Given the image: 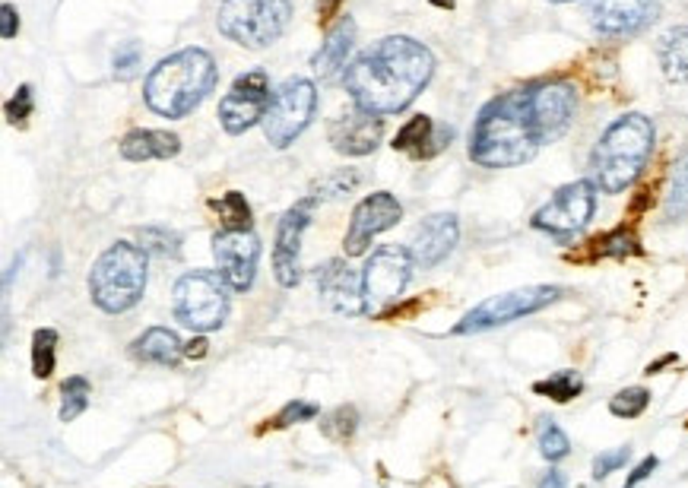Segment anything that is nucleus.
I'll list each match as a JSON object with an SVG mask.
<instances>
[{
  "instance_id": "obj_1",
  "label": "nucleus",
  "mask_w": 688,
  "mask_h": 488,
  "mask_svg": "<svg viewBox=\"0 0 688 488\" xmlns=\"http://www.w3.org/2000/svg\"><path fill=\"white\" fill-rule=\"evenodd\" d=\"M435 73V57L410 35H387L346 67V92L359 112L396 114L416 102Z\"/></svg>"
},
{
  "instance_id": "obj_2",
  "label": "nucleus",
  "mask_w": 688,
  "mask_h": 488,
  "mask_svg": "<svg viewBox=\"0 0 688 488\" xmlns=\"http://www.w3.org/2000/svg\"><path fill=\"white\" fill-rule=\"evenodd\" d=\"M546 143L536 114L533 86L495 96L480 112L470 133V159L482 168H514L530 162Z\"/></svg>"
},
{
  "instance_id": "obj_3",
  "label": "nucleus",
  "mask_w": 688,
  "mask_h": 488,
  "mask_svg": "<svg viewBox=\"0 0 688 488\" xmlns=\"http://www.w3.org/2000/svg\"><path fill=\"white\" fill-rule=\"evenodd\" d=\"M216 61L203 48H184L166 57L147 77L143 96L147 105L162 118H184L213 92Z\"/></svg>"
},
{
  "instance_id": "obj_4",
  "label": "nucleus",
  "mask_w": 688,
  "mask_h": 488,
  "mask_svg": "<svg viewBox=\"0 0 688 488\" xmlns=\"http://www.w3.org/2000/svg\"><path fill=\"white\" fill-rule=\"evenodd\" d=\"M654 153V124L644 114H622L612 121L593 149V184L606 194H622L638 181Z\"/></svg>"
},
{
  "instance_id": "obj_5",
  "label": "nucleus",
  "mask_w": 688,
  "mask_h": 488,
  "mask_svg": "<svg viewBox=\"0 0 688 488\" xmlns=\"http://www.w3.org/2000/svg\"><path fill=\"white\" fill-rule=\"evenodd\" d=\"M92 301L105 314H124L147 292V251L140 244L118 241L92 264Z\"/></svg>"
},
{
  "instance_id": "obj_6",
  "label": "nucleus",
  "mask_w": 688,
  "mask_h": 488,
  "mask_svg": "<svg viewBox=\"0 0 688 488\" xmlns=\"http://www.w3.org/2000/svg\"><path fill=\"white\" fill-rule=\"evenodd\" d=\"M293 16L289 0H223L216 26L242 48H267L285 32Z\"/></svg>"
},
{
  "instance_id": "obj_7",
  "label": "nucleus",
  "mask_w": 688,
  "mask_h": 488,
  "mask_svg": "<svg viewBox=\"0 0 688 488\" xmlns=\"http://www.w3.org/2000/svg\"><path fill=\"white\" fill-rule=\"evenodd\" d=\"M174 317L191 330H216L223 327L225 314H229V282L223 273L213 270H194L174 282L172 292Z\"/></svg>"
},
{
  "instance_id": "obj_8",
  "label": "nucleus",
  "mask_w": 688,
  "mask_h": 488,
  "mask_svg": "<svg viewBox=\"0 0 688 488\" xmlns=\"http://www.w3.org/2000/svg\"><path fill=\"white\" fill-rule=\"evenodd\" d=\"M314 108H318V89L311 80L293 77L285 80L270 98V108L264 114V133L276 149H285L295 143L302 130L311 124Z\"/></svg>"
},
{
  "instance_id": "obj_9",
  "label": "nucleus",
  "mask_w": 688,
  "mask_h": 488,
  "mask_svg": "<svg viewBox=\"0 0 688 488\" xmlns=\"http://www.w3.org/2000/svg\"><path fill=\"white\" fill-rule=\"evenodd\" d=\"M558 295H562L558 286H527V289H514V292L492 295V299H486L482 305H476L473 311L466 314L463 321L454 327V333L466 336V333H482V330L514 324L521 321V317H527V314L549 307Z\"/></svg>"
},
{
  "instance_id": "obj_10",
  "label": "nucleus",
  "mask_w": 688,
  "mask_h": 488,
  "mask_svg": "<svg viewBox=\"0 0 688 488\" xmlns=\"http://www.w3.org/2000/svg\"><path fill=\"white\" fill-rule=\"evenodd\" d=\"M412 266H416V257H412L410 248H400V244L378 248L365 264V270H361V286H365L369 307H384L400 299V292L412 276Z\"/></svg>"
},
{
  "instance_id": "obj_11",
  "label": "nucleus",
  "mask_w": 688,
  "mask_h": 488,
  "mask_svg": "<svg viewBox=\"0 0 688 488\" xmlns=\"http://www.w3.org/2000/svg\"><path fill=\"white\" fill-rule=\"evenodd\" d=\"M597 209V184L593 181H571L552 194V200L533 216V225L549 235L568 238L590 223Z\"/></svg>"
},
{
  "instance_id": "obj_12",
  "label": "nucleus",
  "mask_w": 688,
  "mask_h": 488,
  "mask_svg": "<svg viewBox=\"0 0 688 488\" xmlns=\"http://www.w3.org/2000/svg\"><path fill=\"white\" fill-rule=\"evenodd\" d=\"M267 108H270V77L264 70H248L219 102V121L225 133H244L248 127L264 121Z\"/></svg>"
},
{
  "instance_id": "obj_13",
  "label": "nucleus",
  "mask_w": 688,
  "mask_h": 488,
  "mask_svg": "<svg viewBox=\"0 0 688 488\" xmlns=\"http://www.w3.org/2000/svg\"><path fill=\"white\" fill-rule=\"evenodd\" d=\"M213 257L235 292H248L260 260V241L251 229H225L213 238Z\"/></svg>"
},
{
  "instance_id": "obj_14",
  "label": "nucleus",
  "mask_w": 688,
  "mask_h": 488,
  "mask_svg": "<svg viewBox=\"0 0 688 488\" xmlns=\"http://www.w3.org/2000/svg\"><path fill=\"white\" fill-rule=\"evenodd\" d=\"M660 13V0H587V16L599 35L625 38L647 29Z\"/></svg>"
},
{
  "instance_id": "obj_15",
  "label": "nucleus",
  "mask_w": 688,
  "mask_h": 488,
  "mask_svg": "<svg viewBox=\"0 0 688 488\" xmlns=\"http://www.w3.org/2000/svg\"><path fill=\"white\" fill-rule=\"evenodd\" d=\"M400 216H403V206H400L396 197L387 194V190H378V194L365 197V200L352 209V223H349L346 244H343L349 257H359V254L369 251L371 238L387 231L390 225H396Z\"/></svg>"
},
{
  "instance_id": "obj_16",
  "label": "nucleus",
  "mask_w": 688,
  "mask_h": 488,
  "mask_svg": "<svg viewBox=\"0 0 688 488\" xmlns=\"http://www.w3.org/2000/svg\"><path fill=\"white\" fill-rule=\"evenodd\" d=\"M314 197H305L302 203H295L283 219H279L276 229V248H273V273H276L279 286H295L302 276V264H299V248H302V235H305L308 223H311V209H314Z\"/></svg>"
},
{
  "instance_id": "obj_17",
  "label": "nucleus",
  "mask_w": 688,
  "mask_h": 488,
  "mask_svg": "<svg viewBox=\"0 0 688 488\" xmlns=\"http://www.w3.org/2000/svg\"><path fill=\"white\" fill-rule=\"evenodd\" d=\"M318 292L324 305L336 314L355 317V314L369 311L361 273H355L346 260H327L324 266H318Z\"/></svg>"
},
{
  "instance_id": "obj_18",
  "label": "nucleus",
  "mask_w": 688,
  "mask_h": 488,
  "mask_svg": "<svg viewBox=\"0 0 688 488\" xmlns=\"http://www.w3.org/2000/svg\"><path fill=\"white\" fill-rule=\"evenodd\" d=\"M533 102L536 114L546 130V143H556L565 130L571 127L577 108V92L565 80H546V83H533Z\"/></svg>"
},
{
  "instance_id": "obj_19",
  "label": "nucleus",
  "mask_w": 688,
  "mask_h": 488,
  "mask_svg": "<svg viewBox=\"0 0 688 488\" xmlns=\"http://www.w3.org/2000/svg\"><path fill=\"white\" fill-rule=\"evenodd\" d=\"M460 223L454 213H435L422 219V225L412 235V257L419 266H438L447 254L457 248Z\"/></svg>"
},
{
  "instance_id": "obj_20",
  "label": "nucleus",
  "mask_w": 688,
  "mask_h": 488,
  "mask_svg": "<svg viewBox=\"0 0 688 488\" xmlns=\"http://www.w3.org/2000/svg\"><path fill=\"white\" fill-rule=\"evenodd\" d=\"M384 137V127L378 121V114H369V112H349L343 118L334 121L330 127V143H334L336 153H346V156H369L378 149Z\"/></svg>"
},
{
  "instance_id": "obj_21",
  "label": "nucleus",
  "mask_w": 688,
  "mask_h": 488,
  "mask_svg": "<svg viewBox=\"0 0 688 488\" xmlns=\"http://www.w3.org/2000/svg\"><path fill=\"white\" fill-rule=\"evenodd\" d=\"M355 42V22L349 16H343L334 29L327 32V38L320 42V51L314 55V70H318L320 80H334L343 67H346V57L352 51Z\"/></svg>"
},
{
  "instance_id": "obj_22",
  "label": "nucleus",
  "mask_w": 688,
  "mask_h": 488,
  "mask_svg": "<svg viewBox=\"0 0 688 488\" xmlns=\"http://www.w3.org/2000/svg\"><path fill=\"white\" fill-rule=\"evenodd\" d=\"M181 153V139L168 130H131L121 139V156L127 162L172 159Z\"/></svg>"
},
{
  "instance_id": "obj_23",
  "label": "nucleus",
  "mask_w": 688,
  "mask_h": 488,
  "mask_svg": "<svg viewBox=\"0 0 688 488\" xmlns=\"http://www.w3.org/2000/svg\"><path fill=\"white\" fill-rule=\"evenodd\" d=\"M133 358L140 362H149V365H166V368H174L184 356V346H181L178 333L168 327H149L147 333L133 340L131 346Z\"/></svg>"
},
{
  "instance_id": "obj_24",
  "label": "nucleus",
  "mask_w": 688,
  "mask_h": 488,
  "mask_svg": "<svg viewBox=\"0 0 688 488\" xmlns=\"http://www.w3.org/2000/svg\"><path fill=\"white\" fill-rule=\"evenodd\" d=\"M660 67L667 73V80L673 83H685L688 80V29H669L660 38Z\"/></svg>"
},
{
  "instance_id": "obj_25",
  "label": "nucleus",
  "mask_w": 688,
  "mask_h": 488,
  "mask_svg": "<svg viewBox=\"0 0 688 488\" xmlns=\"http://www.w3.org/2000/svg\"><path fill=\"white\" fill-rule=\"evenodd\" d=\"M688 216V149L675 159L673 178L667 190V219H685Z\"/></svg>"
},
{
  "instance_id": "obj_26",
  "label": "nucleus",
  "mask_w": 688,
  "mask_h": 488,
  "mask_svg": "<svg viewBox=\"0 0 688 488\" xmlns=\"http://www.w3.org/2000/svg\"><path fill=\"white\" fill-rule=\"evenodd\" d=\"M533 391L542 393V397L556 400V403H568V400H574L577 393L584 391V381H581L577 371H558V374H552V377H546V381L536 383Z\"/></svg>"
},
{
  "instance_id": "obj_27",
  "label": "nucleus",
  "mask_w": 688,
  "mask_h": 488,
  "mask_svg": "<svg viewBox=\"0 0 688 488\" xmlns=\"http://www.w3.org/2000/svg\"><path fill=\"white\" fill-rule=\"evenodd\" d=\"M590 251L597 254V257H628V254H638V238H634L632 229H616L609 231V235L603 238H593L590 241Z\"/></svg>"
},
{
  "instance_id": "obj_28",
  "label": "nucleus",
  "mask_w": 688,
  "mask_h": 488,
  "mask_svg": "<svg viewBox=\"0 0 688 488\" xmlns=\"http://www.w3.org/2000/svg\"><path fill=\"white\" fill-rule=\"evenodd\" d=\"M435 124H431L429 114H416L410 124H403V130L394 137V149H410L412 156H422V149L429 147Z\"/></svg>"
},
{
  "instance_id": "obj_29",
  "label": "nucleus",
  "mask_w": 688,
  "mask_h": 488,
  "mask_svg": "<svg viewBox=\"0 0 688 488\" xmlns=\"http://www.w3.org/2000/svg\"><path fill=\"white\" fill-rule=\"evenodd\" d=\"M55 349L57 333L51 327H42L32 333V374L35 377H51L55 371Z\"/></svg>"
},
{
  "instance_id": "obj_30",
  "label": "nucleus",
  "mask_w": 688,
  "mask_h": 488,
  "mask_svg": "<svg viewBox=\"0 0 688 488\" xmlns=\"http://www.w3.org/2000/svg\"><path fill=\"white\" fill-rule=\"evenodd\" d=\"M64 403H61V422H73L77 416H83L86 406H89V381L86 377H67L61 387Z\"/></svg>"
},
{
  "instance_id": "obj_31",
  "label": "nucleus",
  "mask_w": 688,
  "mask_h": 488,
  "mask_svg": "<svg viewBox=\"0 0 688 488\" xmlns=\"http://www.w3.org/2000/svg\"><path fill=\"white\" fill-rule=\"evenodd\" d=\"M140 248L174 260L181 257V235L172 229H162V225H149V229H140Z\"/></svg>"
},
{
  "instance_id": "obj_32",
  "label": "nucleus",
  "mask_w": 688,
  "mask_h": 488,
  "mask_svg": "<svg viewBox=\"0 0 688 488\" xmlns=\"http://www.w3.org/2000/svg\"><path fill=\"white\" fill-rule=\"evenodd\" d=\"M361 178L365 174L355 172V168H340V172L327 174V178H320L318 184H314V200H330V197H343L349 194V190H355L361 184Z\"/></svg>"
},
{
  "instance_id": "obj_33",
  "label": "nucleus",
  "mask_w": 688,
  "mask_h": 488,
  "mask_svg": "<svg viewBox=\"0 0 688 488\" xmlns=\"http://www.w3.org/2000/svg\"><path fill=\"white\" fill-rule=\"evenodd\" d=\"M209 206L223 216V223L229 225V229H248L251 223V206L248 200H244V194H238V190H229V194H223L219 200H209Z\"/></svg>"
},
{
  "instance_id": "obj_34",
  "label": "nucleus",
  "mask_w": 688,
  "mask_h": 488,
  "mask_svg": "<svg viewBox=\"0 0 688 488\" xmlns=\"http://www.w3.org/2000/svg\"><path fill=\"white\" fill-rule=\"evenodd\" d=\"M355 428H359V412H355V406H340V409H334L320 422V432L327 434L330 441H340V444L352 438Z\"/></svg>"
},
{
  "instance_id": "obj_35",
  "label": "nucleus",
  "mask_w": 688,
  "mask_h": 488,
  "mask_svg": "<svg viewBox=\"0 0 688 488\" xmlns=\"http://www.w3.org/2000/svg\"><path fill=\"white\" fill-rule=\"evenodd\" d=\"M539 450L546 460H565L571 450L568 434H565L552 418H539Z\"/></svg>"
},
{
  "instance_id": "obj_36",
  "label": "nucleus",
  "mask_w": 688,
  "mask_h": 488,
  "mask_svg": "<svg viewBox=\"0 0 688 488\" xmlns=\"http://www.w3.org/2000/svg\"><path fill=\"white\" fill-rule=\"evenodd\" d=\"M647 403H650V393L644 387H628L609 400V412L619 418H638L647 409Z\"/></svg>"
},
{
  "instance_id": "obj_37",
  "label": "nucleus",
  "mask_w": 688,
  "mask_h": 488,
  "mask_svg": "<svg viewBox=\"0 0 688 488\" xmlns=\"http://www.w3.org/2000/svg\"><path fill=\"white\" fill-rule=\"evenodd\" d=\"M137 70H140V45L127 42L124 48H118V55H115V77L131 80L137 77Z\"/></svg>"
},
{
  "instance_id": "obj_38",
  "label": "nucleus",
  "mask_w": 688,
  "mask_h": 488,
  "mask_svg": "<svg viewBox=\"0 0 688 488\" xmlns=\"http://www.w3.org/2000/svg\"><path fill=\"white\" fill-rule=\"evenodd\" d=\"M628 457H632L628 447H616V450H609V453H599L597 460H593V479H606L609 473L622 469L628 463Z\"/></svg>"
},
{
  "instance_id": "obj_39",
  "label": "nucleus",
  "mask_w": 688,
  "mask_h": 488,
  "mask_svg": "<svg viewBox=\"0 0 688 488\" xmlns=\"http://www.w3.org/2000/svg\"><path fill=\"white\" fill-rule=\"evenodd\" d=\"M318 406L314 403H302V400H293V403L285 406L283 412H279L276 418H273V428H285V425H293V422H308V418L318 416Z\"/></svg>"
},
{
  "instance_id": "obj_40",
  "label": "nucleus",
  "mask_w": 688,
  "mask_h": 488,
  "mask_svg": "<svg viewBox=\"0 0 688 488\" xmlns=\"http://www.w3.org/2000/svg\"><path fill=\"white\" fill-rule=\"evenodd\" d=\"M29 114H32V86H20L16 96L7 102V121L10 124H26Z\"/></svg>"
},
{
  "instance_id": "obj_41",
  "label": "nucleus",
  "mask_w": 688,
  "mask_h": 488,
  "mask_svg": "<svg viewBox=\"0 0 688 488\" xmlns=\"http://www.w3.org/2000/svg\"><path fill=\"white\" fill-rule=\"evenodd\" d=\"M451 137H454L451 127H435V133H431V139H429V147L422 149V156H419V159H431L435 153H441V149L451 143Z\"/></svg>"
},
{
  "instance_id": "obj_42",
  "label": "nucleus",
  "mask_w": 688,
  "mask_h": 488,
  "mask_svg": "<svg viewBox=\"0 0 688 488\" xmlns=\"http://www.w3.org/2000/svg\"><path fill=\"white\" fill-rule=\"evenodd\" d=\"M0 20H4L0 35H4V38H16V32H20V13H16L13 4H4V7H0Z\"/></svg>"
},
{
  "instance_id": "obj_43",
  "label": "nucleus",
  "mask_w": 688,
  "mask_h": 488,
  "mask_svg": "<svg viewBox=\"0 0 688 488\" xmlns=\"http://www.w3.org/2000/svg\"><path fill=\"white\" fill-rule=\"evenodd\" d=\"M654 469H657V457H644V460H641L638 467H634V473L625 479V488H634L638 482H644L647 475L654 473Z\"/></svg>"
},
{
  "instance_id": "obj_44",
  "label": "nucleus",
  "mask_w": 688,
  "mask_h": 488,
  "mask_svg": "<svg viewBox=\"0 0 688 488\" xmlns=\"http://www.w3.org/2000/svg\"><path fill=\"white\" fill-rule=\"evenodd\" d=\"M340 4H343V0H318V20L320 22H330L336 13H340Z\"/></svg>"
},
{
  "instance_id": "obj_45",
  "label": "nucleus",
  "mask_w": 688,
  "mask_h": 488,
  "mask_svg": "<svg viewBox=\"0 0 688 488\" xmlns=\"http://www.w3.org/2000/svg\"><path fill=\"white\" fill-rule=\"evenodd\" d=\"M184 356H191V358H203V356H207V340H194V342H188V346H184Z\"/></svg>"
},
{
  "instance_id": "obj_46",
  "label": "nucleus",
  "mask_w": 688,
  "mask_h": 488,
  "mask_svg": "<svg viewBox=\"0 0 688 488\" xmlns=\"http://www.w3.org/2000/svg\"><path fill=\"white\" fill-rule=\"evenodd\" d=\"M539 488H565V475L558 473V469H552V473L539 482Z\"/></svg>"
},
{
  "instance_id": "obj_47",
  "label": "nucleus",
  "mask_w": 688,
  "mask_h": 488,
  "mask_svg": "<svg viewBox=\"0 0 688 488\" xmlns=\"http://www.w3.org/2000/svg\"><path fill=\"white\" fill-rule=\"evenodd\" d=\"M431 4H435V7H447V10L454 7V0H431Z\"/></svg>"
},
{
  "instance_id": "obj_48",
  "label": "nucleus",
  "mask_w": 688,
  "mask_h": 488,
  "mask_svg": "<svg viewBox=\"0 0 688 488\" xmlns=\"http://www.w3.org/2000/svg\"><path fill=\"white\" fill-rule=\"evenodd\" d=\"M552 4H571V0H552Z\"/></svg>"
}]
</instances>
